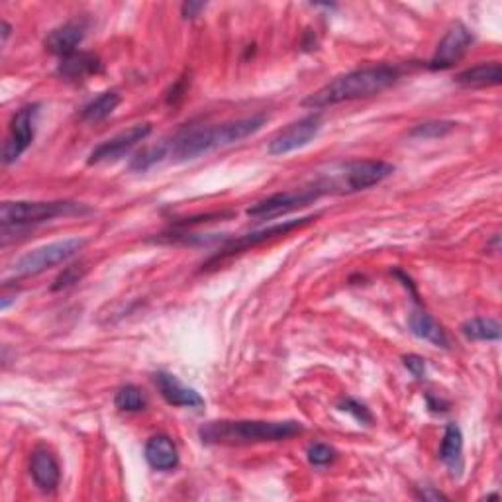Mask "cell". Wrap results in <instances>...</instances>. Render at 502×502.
I'll use <instances>...</instances> for the list:
<instances>
[{
  "mask_svg": "<svg viewBox=\"0 0 502 502\" xmlns=\"http://www.w3.org/2000/svg\"><path fill=\"white\" fill-rule=\"evenodd\" d=\"M267 122L265 114L232 120L218 126H198V128H185L167 142V160L175 163L193 161L196 157L211 153L218 148H226L242 142L249 135L257 134Z\"/></svg>",
  "mask_w": 502,
  "mask_h": 502,
  "instance_id": "cell-1",
  "label": "cell"
},
{
  "mask_svg": "<svg viewBox=\"0 0 502 502\" xmlns=\"http://www.w3.org/2000/svg\"><path fill=\"white\" fill-rule=\"evenodd\" d=\"M399 79L401 69L396 65H375L355 69L330 81L328 85H324L320 91L308 94V97L302 100V107L326 108L340 102L368 99L393 87Z\"/></svg>",
  "mask_w": 502,
  "mask_h": 502,
  "instance_id": "cell-2",
  "label": "cell"
},
{
  "mask_svg": "<svg viewBox=\"0 0 502 502\" xmlns=\"http://www.w3.org/2000/svg\"><path fill=\"white\" fill-rule=\"evenodd\" d=\"M300 422H265V420H216L204 424L198 436L208 446H249L265 442H285L302 434Z\"/></svg>",
  "mask_w": 502,
  "mask_h": 502,
  "instance_id": "cell-3",
  "label": "cell"
},
{
  "mask_svg": "<svg viewBox=\"0 0 502 502\" xmlns=\"http://www.w3.org/2000/svg\"><path fill=\"white\" fill-rule=\"evenodd\" d=\"M393 173H394V165L386 161H376V160L350 161L336 167V169H332V173L324 175L320 181L314 183V186H316L322 195L358 193L383 183L386 177H391Z\"/></svg>",
  "mask_w": 502,
  "mask_h": 502,
  "instance_id": "cell-4",
  "label": "cell"
},
{
  "mask_svg": "<svg viewBox=\"0 0 502 502\" xmlns=\"http://www.w3.org/2000/svg\"><path fill=\"white\" fill-rule=\"evenodd\" d=\"M87 212V208L69 201H54V203H3L0 206V222L3 228H24L30 224H39L54 220L57 216H71Z\"/></svg>",
  "mask_w": 502,
  "mask_h": 502,
  "instance_id": "cell-5",
  "label": "cell"
},
{
  "mask_svg": "<svg viewBox=\"0 0 502 502\" xmlns=\"http://www.w3.org/2000/svg\"><path fill=\"white\" fill-rule=\"evenodd\" d=\"M87 246L85 238H65L59 239V242L48 244L44 247H38L30 254L20 257L16 264L13 265V275L16 279H26V277H36L44 271L67 264L71 257H75L79 251Z\"/></svg>",
  "mask_w": 502,
  "mask_h": 502,
  "instance_id": "cell-6",
  "label": "cell"
},
{
  "mask_svg": "<svg viewBox=\"0 0 502 502\" xmlns=\"http://www.w3.org/2000/svg\"><path fill=\"white\" fill-rule=\"evenodd\" d=\"M322 193L316 186H307V188H297V191H285L271 195L264 201L255 203L254 206L247 208L249 218H275L281 214H287L292 211H299V208H305L312 204L314 201H318Z\"/></svg>",
  "mask_w": 502,
  "mask_h": 502,
  "instance_id": "cell-7",
  "label": "cell"
},
{
  "mask_svg": "<svg viewBox=\"0 0 502 502\" xmlns=\"http://www.w3.org/2000/svg\"><path fill=\"white\" fill-rule=\"evenodd\" d=\"M38 104H30V107L20 108L13 120H10V134L3 150V161L4 165H13L20 160L36 135V118H38Z\"/></svg>",
  "mask_w": 502,
  "mask_h": 502,
  "instance_id": "cell-8",
  "label": "cell"
},
{
  "mask_svg": "<svg viewBox=\"0 0 502 502\" xmlns=\"http://www.w3.org/2000/svg\"><path fill=\"white\" fill-rule=\"evenodd\" d=\"M312 220H316V216H307V218H299V220H287V222H282V224H275V226H269L265 229H259V232L246 234L242 238L234 239V242H229L222 251H220V254H216L211 261H206L204 267H212V265L220 264V261H224L228 257H234L236 254H242V251H246L249 247H255V246L265 244V242H269V239L287 236V234L292 232V229L310 224Z\"/></svg>",
  "mask_w": 502,
  "mask_h": 502,
  "instance_id": "cell-9",
  "label": "cell"
},
{
  "mask_svg": "<svg viewBox=\"0 0 502 502\" xmlns=\"http://www.w3.org/2000/svg\"><path fill=\"white\" fill-rule=\"evenodd\" d=\"M322 130V117L320 114H308V117L300 118L299 122H292L289 128L279 132L273 140L269 142L267 151L271 155H287L295 150L305 148L318 132Z\"/></svg>",
  "mask_w": 502,
  "mask_h": 502,
  "instance_id": "cell-10",
  "label": "cell"
},
{
  "mask_svg": "<svg viewBox=\"0 0 502 502\" xmlns=\"http://www.w3.org/2000/svg\"><path fill=\"white\" fill-rule=\"evenodd\" d=\"M151 134L150 124H135L132 128L124 130L114 135V138L102 142L97 145L89 155V165H99V163H108V161H118L120 157L128 155L135 145L143 142Z\"/></svg>",
  "mask_w": 502,
  "mask_h": 502,
  "instance_id": "cell-11",
  "label": "cell"
},
{
  "mask_svg": "<svg viewBox=\"0 0 502 502\" xmlns=\"http://www.w3.org/2000/svg\"><path fill=\"white\" fill-rule=\"evenodd\" d=\"M471 44H473V34H471V30L462 22H455L446 31V36L437 44L436 54L430 59V65L428 67L432 71H446L449 67H454L455 63L467 54Z\"/></svg>",
  "mask_w": 502,
  "mask_h": 502,
  "instance_id": "cell-12",
  "label": "cell"
},
{
  "mask_svg": "<svg viewBox=\"0 0 502 502\" xmlns=\"http://www.w3.org/2000/svg\"><path fill=\"white\" fill-rule=\"evenodd\" d=\"M153 381L157 391L165 399L167 404L171 406H183V408H201L204 406V399L191 386L183 385L175 375L160 371L153 375Z\"/></svg>",
  "mask_w": 502,
  "mask_h": 502,
  "instance_id": "cell-13",
  "label": "cell"
},
{
  "mask_svg": "<svg viewBox=\"0 0 502 502\" xmlns=\"http://www.w3.org/2000/svg\"><path fill=\"white\" fill-rule=\"evenodd\" d=\"M30 475L34 479V483L44 493L56 490L61 480V469L56 455L46 447H38L30 457Z\"/></svg>",
  "mask_w": 502,
  "mask_h": 502,
  "instance_id": "cell-14",
  "label": "cell"
},
{
  "mask_svg": "<svg viewBox=\"0 0 502 502\" xmlns=\"http://www.w3.org/2000/svg\"><path fill=\"white\" fill-rule=\"evenodd\" d=\"M87 26L81 20H71V22L63 24L56 30L49 31V36L46 38V48L51 54L63 57H69L73 54H77V48L85 38Z\"/></svg>",
  "mask_w": 502,
  "mask_h": 502,
  "instance_id": "cell-15",
  "label": "cell"
},
{
  "mask_svg": "<svg viewBox=\"0 0 502 502\" xmlns=\"http://www.w3.org/2000/svg\"><path fill=\"white\" fill-rule=\"evenodd\" d=\"M100 71H102V63L97 56L89 54V51H77V54L61 59L57 67V75L65 81L79 82L97 75Z\"/></svg>",
  "mask_w": 502,
  "mask_h": 502,
  "instance_id": "cell-16",
  "label": "cell"
},
{
  "mask_svg": "<svg viewBox=\"0 0 502 502\" xmlns=\"http://www.w3.org/2000/svg\"><path fill=\"white\" fill-rule=\"evenodd\" d=\"M145 459L155 471H173L179 465V452L169 436L160 434L145 444Z\"/></svg>",
  "mask_w": 502,
  "mask_h": 502,
  "instance_id": "cell-17",
  "label": "cell"
},
{
  "mask_svg": "<svg viewBox=\"0 0 502 502\" xmlns=\"http://www.w3.org/2000/svg\"><path fill=\"white\" fill-rule=\"evenodd\" d=\"M439 459L452 471L454 477H459L463 471V434L457 424H447L442 446H439Z\"/></svg>",
  "mask_w": 502,
  "mask_h": 502,
  "instance_id": "cell-18",
  "label": "cell"
},
{
  "mask_svg": "<svg viewBox=\"0 0 502 502\" xmlns=\"http://www.w3.org/2000/svg\"><path fill=\"white\" fill-rule=\"evenodd\" d=\"M408 326H411V332L414 333L416 338L430 342L436 348H449V338L446 330L439 326V324L430 316V314L424 310H414L408 318Z\"/></svg>",
  "mask_w": 502,
  "mask_h": 502,
  "instance_id": "cell-19",
  "label": "cell"
},
{
  "mask_svg": "<svg viewBox=\"0 0 502 502\" xmlns=\"http://www.w3.org/2000/svg\"><path fill=\"white\" fill-rule=\"evenodd\" d=\"M502 71L498 61L480 63L471 69H465L455 75V82L462 87H495L500 85Z\"/></svg>",
  "mask_w": 502,
  "mask_h": 502,
  "instance_id": "cell-20",
  "label": "cell"
},
{
  "mask_svg": "<svg viewBox=\"0 0 502 502\" xmlns=\"http://www.w3.org/2000/svg\"><path fill=\"white\" fill-rule=\"evenodd\" d=\"M462 332L473 342H498L502 328L497 318H471L463 324Z\"/></svg>",
  "mask_w": 502,
  "mask_h": 502,
  "instance_id": "cell-21",
  "label": "cell"
},
{
  "mask_svg": "<svg viewBox=\"0 0 502 502\" xmlns=\"http://www.w3.org/2000/svg\"><path fill=\"white\" fill-rule=\"evenodd\" d=\"M122 102L120 94L117 91L102 92L100 97L91 100L85 108H82V120L87 122H100L104 118H108L110 114L118 108V104Z\"/></svg>",
  "mask_w": 502,
  "mask_h": 502,
  "instance_id": "cell-22",
  "label": "cell"
},
{
  "mask_svg": "<svg viewBox=\"0 0 502 502\" xmlns=\"http://www.w3.org/2000/svg\"><path fill=\"white\" fill-rule=\"evenodd\" d=\"M114 404H117L118 411L124 412H140L148 406V396L135 385H126L122 389H118L117 396H114Z\"/></svg>",
  "mask_w": 502,
  "mask_h": 502,
  "instance_id": "cell-23",
  "label": "cell"
},
{
  "mask_svg": "<svg viewBox=\"0 0 502 502\" xmlns=\"http://www.w3.org/2000/svg\"><path fill=\"white\" fill-rule=\"evenodd\" d=\"M165 160H167V142H161L157 145H151V148L142 150L140 153H135V157H132L130 161V169L143 173Z\"/></svg>",
  "mask_w": 502,
  "mask_h": 502,
  "instance_id": "cell-24",
  "label": "cell"
},
{
  "mask_svg": "<svg viewBox=\"0 0 502 502\" xmlns=\"http://www.w3.org/2000/svg\"><path fill=\"white\" fill-rule=\"evenodd\" d=\"M454 128H455V122L432 120V122L414 126V128L408 132V135L416 140H436V138H444V135H447Z\"/></svg>",
  "mask_w": 502,
  "mask_h": 502,
  "instance_id": "cell-25",
  "label": "cell"
},
{
  "mask_svg": "<svg viewBox=\"0 0 502 502\" xmlns=\"http://www.w3.org/2000/svg\"><path fill=\"white\" fill-rule=\"evenodd\" d=\"M308 462L314 465V467H324V465H328L332 463L333 459H336V449L326 446V444H312L308 447Z\"/></svg>",
  "mask_w": 502,
  "mask_h": 502,
  "instance_id": "cell-26",
  "label": "cell"
},
{
  "mask_svg": "<svg viewBox=\"0 0 502 502\" xmlns=\"http://www.w3.org/2000/svg\"><path fill=\"white\" fill-rule=\"evenodd\" d=\"M340 411L351 414V416L355 418V420L361 422V424H365V426L373 424V414L369 412V408L365 406V404H361L359 401H355V399H345V401H342V402H340Z\"/></svg>",
  "mask_w": 502,
  "mask_h": 502,
  "instance_id": "cell-27",
  "label": "cell"
},
{
  "mask_svg": "<svg viewBox=\"0 0 502 502\" xmlns=\"http://www.w3.org/2000/svg\"><path fill=\"white\" fill-rule=\"evenodd\" d=\"M82 275H85V267L82 265H71V267H65V271L56 279L54 282V290H61V289H67L71 285H75V282H79L82 279Z\"/></svg>",
  "mask_w": 502,
  "mask_h": 502,
  "instance_id": "cell-28",
  "label": "cell"
},
{
  "mask_svg": "<svg viewBox=\"0 0 502 502\" xmlns=\"http://www.w3.org/2000/svg\"><path fill=\"white\" fill-rule=\"evenodd\" d=\"M402 363H404V368L416 376V379H424L426 376V359L420 358V355L408 353L402 358Z\"/></svg>",
  "mask_w": 502,
  "mask_h": 502,
  "instance_id": "cell-29",
  "label": "cell"
},
{
  "mask_svg": "<svg viewBox=\"0 0 502 502\" xmlns=\"http://www.w3.org/2000/svg\"><path fill=\"white\" fill-rule=\"evenodd\" d=\"M206 8V3H185L183 4V16L185 18H196L201 14V10Z\"/></svg>",
  "mask_w": 502,
  "mask_h": 502,
  "instance_id": "cell-30",
  "label": "cell"
},
{
  "mask_svg": "<svg viewBox=\"0 0 502 502\" xmlns=\"http://www.w3.org/2000/svg\"><path fill=\"white\" fill-rule=\"evenodd\" d=\"M418 497L420 498H424V500H439V498H447L444 493H439V490H434V489H424V490H420V493H418Z\"/></svg>",
  "mask_w": 502,
  "mask_h": 502,
  "instance_id": "cell-31",
  "label": "cell"
},
{
  "mask_svg": "<svg viewBox=\"0 0 502 502\" xmlns=\"http://www.w3.org/2000/svg\"><path fill=\"white\" fill-rule=\"evenodd\" d=\"M8 36H10V24L3 22V41H6Z\"/></svg>",
  "mask_w": 502,
  "mask_h": 502,
  "instance_id": "cell-32",
  "label": "cell"
}]
</instances>
